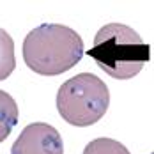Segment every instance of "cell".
I'll return each mask as SVG.
<instances>
[{"label":"cell","mask_w":154,"mask_h":154,"mask_svg":"<svg viewBox=\"0 0 154 154\" xmlns=\"http://www.w3.org/2000/svg\"><path fill=\"white\" fill-rule=\"evenodd\" d=\"M18 117L20 112L13 96H9L5 91H0V143L11 135L13 128L18 124Z\"/></svg>","instance_id":"obj_5"},{"label":"cell","mask_w":154,"mask_h":154,"mask_svg":"<svg viewBox=\"0 0 154 154\" xmlns=\"http://www.w3.org/2000/svg\"><path fill=\"white\" fill-rule=\"evenodd\" d=\"M83 57L80 34L60 23H43L27 34L23 60L37 75L57 76L75 67Z\"/></svg>","instance_id":"obj_1"},{"label":"cell","mask_w":154,"mask_h":154,"mask_svg":"<svg viewBox=\"0 0 154 154\" xmlns=\"http://www.w3.org/2000/svg\"><path fill=\"white\" fill-rule=\"evenodd\" d=\"M11 154H64L60 133L46 122L29 124L11 147Z\"/></svg>","instance_id":"obj_4"},{"label":"cell","mask_w":154,"mask_h":154,"mask_svg":"<svg viewBox=\"0 0 154 154\" xmlns=\"http://www.w3.org/2000/svg\"><path fill=\"white\" fill-rule=\"evenodd\" d=\"M106 83L92 73H80L64 82L57 92V110L71 126H92L108 110Z\"/></svg>","instance_id":"obj_3"},{"label":"cell","mask_w":154,"mask_h":154,"mask_svg":"<svg viewBox=\"0 0 154 154\" xmlns=\"http://www.w3.org/2000/svg\"><path fill=\"white\" fill-rule=\"evenodd\" d=\"M83 154H129V151L113 138H96L85 145Z\"/></svg>","instance_id":"obj_7"},{"label":"cell","mask_w":154,"mask_h":154,"mask_svg":"<svg viewBox=\"0 0 154 154\" xmlns=\"http://www.w3.org/2000/svg\"><path fill=\"white\" fill-rule=\"evenodd\" d=\"M87 55L112 78L129 80L151 60V46L131 27L108 23L94 35L92 48Z\"/></svg>","instance_id":"obj_2"},{"label":"cell","mask_w":154,"mask_h":154,"mask_svg":"<svg viewBox=\"0 0 154 154\" xmlns=\"http://www.w3.org/2000/svg\"><path fill=\"white\" fill-rule=\"evenodd\" d=\"M14 41L4 29H0V80H5L14 71Z\"/></svg>","instance_id":"obj_6"}]
</instances>
